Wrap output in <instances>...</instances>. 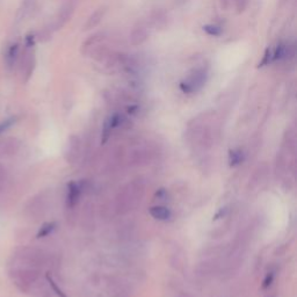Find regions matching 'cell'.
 <instances>
[{
    "instance_id": "cell-3",
    "label": "cell",
    "mask_w": 297,
    "mask_h": 297,
    "mask_svg": "<svg viewBox=\"0 0 297 297\" xmlns=\"http://www.w3.org/2000/svg\"><path fill=\"white\" fill-rule=\"evenodd\" d=\"M148 38V31L146 28L137 27L131 31L130 35V42L132 46H139V44L144 43Z\"/></svg>"
},
{
    "instance_id": "cell-7",
    "label": "cell",
    "mask_w": 297,
    "mask_h": 297,
    "mask_svg": "<svg viewBox=\"0 0 297 297\" xmlns=\"http://www.w3.org/2000/svg\"><path fill=\"white\" fill-rule=\"evenodd\" d=\"M56 226H57V224H56L55 222H49V223L43 224V226L40 228L38 235H36V238H44V237L49 236L56 229Z\"/></svg>"
},
{
    "instance_id": "cell-14",
    "label": "cell",
    "mask_w": 297,
    "mask_h": 297,
    "mask_svg": "<svg viewBox=\"0 0 297 297\" xmlns=\"http://www.w3.org/2000/svg\"><path fill=\"white\" fill-rule=\"evenodd\" d=\"M273 280H274V274L273 273H268L266 275V278L264 280V283H263V288L266 289L268 287H271V284L273 283Z\"/></svg>"
},
{
    "instance_id": "cell-12",
    "label": "cell",
    "mask_w": 297,
    "mask_h": 297,
    "mask_svg": "<svg viewBox=\"0 0 297 297\" xmlns=\"http://www.w3.org/2000/svg\"><path fill=\"white\" fill-rule=\"evenodd\" d=\"M15 123V119L14 118H11L9 120H6V121H3L0 123V134H3L4 131H6L9 128H11L13 124Z\"/></svg>"
},
{
    "instance_id": "cell-4",
    "label": "cell",
    "mask_w": 297,
    "mask_h": 297,
    "mask_svg": "<svg viewBox=\"0 0 297 297\" xmlns=\"http://www.w3.org/2000/svg\"><path fill=\"white\" fill-rule=\"evenodd\" d=\"M67 206L70 208L75 207L77 204L78 200H79V195H80V187L77 182L71 181L67 186Z\"/></svg>"
},
{
    "instance_id": "cell-9",
    "label": "cell",
    "mask_w": 297,
    "mask_h": 297,
    "mask_svg": "<svg viewBox=\"0 0 297 297\" xmlns=\"http://www.w3.org/2000/svg\"><path fill=\"white\" fill-rule=\"evenodd\" d=\"M243 160V154L238 150L230 151V155H229V162H230L231 166L238 165L239 163H242Z\"/></svg>"
},
{
    "instance_id": "cell-5",
    "label": "cell",
    "mask_w": 297,
    "mask_h": 297,
    "mask_svg": "<svg viewBox=\"0 0 297 297\" xmlns=\"http://www.w3.org/2000/svg\"><path fill=\"white\" fill-rule=\"evenodd\" d=\"M150 215L152 217L156 218V219H159V220H167L171 218L172 216V212L170 209H167L166 207H163V206H156V207H152L150 210Z\"/></svg>"
},
{
    "instance_id": "cell-1",
    "label": "cell",
    "mask_w": 297,
    "mask_h": 297,
    "mask_svg": "<svg viewBox=\"0 0 297 297\" xmlns=\"http://www.w3.org/2000/svg\"><path fill=\"white\" fill-rule=\"evenodd\" d=\"M208 78V71L204 67H200L192 72L188 77L180 83V88L183 93H194L201 90Z\"/></svg>"
},
{
    "instance_id": "cell-6",
    "label": "cell",
    "mask_w": 297,
    "mask_h": 297,
    "mask_svg": "<svg viewBox=\"0 0 297 297\" xmlns=\"http://www.w3.org/2000/svg\"><path fill=\"white\" fill-rule=\"evenodd\" d=\"M18 56H19V46L18 44H12L10 47V49L7 50V54H6V64L7 66L12 67L14 65L15 63H17V59H18Z\"/></svg>"
},
{
    "instance_id": "cell-10",
    "label": "cell",
    "mask_w": 297,
    "mask_h": 297,
    "mask_svg": "<svg viewBox=\"0 0 297 297\" xmlns=\"http://www.w3.org/2000/svg\"><path fill=\"white\" fill-rule=\"evenodd\" d=\"M203 30L210 36H219L223 33V29L217 25H206L203 26Z\"/></svg>"
},
{
    "instance_id": "cell-13",
    "label": "cell",
    "mask_w": 297,
    "mask_h": 297,
    "mask_svg": "<svg viewBox=\"0 0 297 297\" xmlns=\"http://www.w3.org/2000/svg\"><path fill=\"white\" fill-rule=\"evenodd\" d=\"M47 279H48V281H49V283H50V287L53 288V290L56 292V294H57L59 297H66V296H65V294H64V292L61 290V289H59V287L57 286V284H56V283L54 282V280L51 279L49 275L47 276Z\"/></svg>"
},
{
    "instance_id": "cell-8",
    "label": "cell",
    "mask_w": 297,
    "mask_h": 297,
    "mask_svg": "<svg viewBox=\"0 0 297 297\" xmlns=\"http://www.w3.org/2000/svg\"><path fill=\"white\" fill-rule=\"evenodd\" d=\"M72 12H73V6L71 4H67L63 7V10L61 11V14H59V26H63L65 23L69 18L72 15Z\"/></svg>"
},
{
    "instance_id": "cell-11",
    "label": "cell",
    "mask_w": 297,
    "mask_h": 297,
    "mask_svg": "<svg viewBox=\"0 0 297 297\" xmlns=\"http://www.w3.org/2000/svg\"><path fill=\"white\" fill-rule=\"evenodd\" d=\"M272 62V50L270 49V48H267L266 51H265V55H264V58L263 61L259 63V67H263L265 65H268Z\"/></svg>"
},
{
    "instance_id": "cell-2",
    "label": "cell",
    "mask_w": 297,
    "mask_h": 297,
    "mask_svg": "<svg viewBox=\"0 0 297 297\" xmlns=\"http://www.w3.org/2000/svg\"><path fill=\"white\" fill-rule=\"evenodd\" d=\"M106 7H100V9L96 10L93 14L91 15L90 18H88L87 22L85 23V26H84V29L88 30V29H92V28H94L99 25L100 22H101L102 18L105 17L106 14Z\"/></svg>"
}]
</instances>
